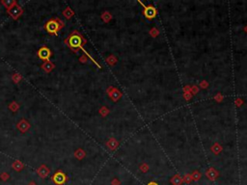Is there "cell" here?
<instances>
[{
    "instance_id": "cell-5",
    "label": "cell",
    "mask_w": 247,
    "mask_h": 185,
    "mask_svg": "<svg viewBox=\"0 0 247 185\" xmlns=\"http://www.w3.org/2000/svg\"><path fill=\"white\" fill-rule=\"evenodd\" d=\"M52 178H53V181L56 184H63V183L66 181L67 177L62 172H57Z\"/></svg>"
},
{
    "instance_id": "cell-15",
    "label": "cell",
    "mask_w": 247,
    "mask_h": 185,
    "mask_svg": "<svg viewBox=\"0 0 247 185\" xmlns=\"http://www.w3.org/2000/svg\"><path fill=\"white\" fill-rule=\"evenodd\" d=\"M102 18H103L104 21H108V20H109L110 18H111V15H110L109 13L105 12V13H104V14L102 15Z\"/></svg>"
},
{
    "instance_id": "cell-9",
    "label": "cell",
    "mask_w": 247,
    "mask_h": 185,
    "mask_svg": "<svg viewBox=\"0 0 247 185\" xmlns=\"http://www.w3.org/2000/svg\"><path fill=\"white\" fill-rule=\"evenodd\" d=\"M38 173L40 174V177H45L47 174L49 173V170L48 169H47L45 166H42V167H40L39 169H38Z\"/></svg>"
},
{
    "instance_id": "cell-6",
    "label": "cell",
    "mask_w": 247,
    "mask_h": 185,
    "mask_svg": "<svg viewBox=\"0 0 247 185\" xmlns=\"http://www.w3.org/2000/svg\"><path fill=\"white\" fill-rule=\"evenodd\" d=\"M144 15L147 18H154L156 15V11L154 7L152 6H148V7H145V10H144Z\"/></svg>"
},
{
    "instance_id": "cell-8",
    "label": "cell",
    "mask_w": 247,
    "mask_h": 185,
    "mask_svg": "<svg viewBox=\"0 0 247 185\" xmlns=\"http://www.w3.org/2000/svg\"><path fill=\"white\" fill-rule=\"evenodd\" d=\"M29 124H28V121H24V120H22V121H20V123H18V128L22 131V132H25L26 130H27L28 128H29Z\"/></svg>"
},
{
    "instance_id": "cell-19",
    "label": "cell",
    "mask_w": 247,
    "mask_h": 185,
    "mask_svg": "<svg viewBox=\"0 0 247 185\" xmlns=\"http://www.w3.org/2000/svg\"><path fill=\"white\" fill-rule=\"evenodd\" d=\"M101 112L102 113V115H103V116H105V115H106V114L108 113V110H107V109H106L105 107H104V110H103V107H102V109L101 110Z\"/></svg>"
},
{
    "instance_id": "cell-10",
    "label": "cell",
    "mask_w": 247,
    "mask_h": 185,
    "mask_svg": "<svg viewBox=\"0 0 247 185\" xmlns=\"http://www.w3.org/2000/svg\"><path fill=\"white\" fill-rule=\"evenodd\" d=\"M42 68H44L45 71L49 72V71H51L54 68V65L52 64V63H51L50 61H46V62H45V64H44L43 66H42Z\"/></svg>"
},
{
    "instance_id": "cell-14",
    "label": "cell",
    "mask_w": 247,
    "mask_h": 185,
    "mask_svg": "<svg viewBox=\"0 0 247 185\" xmlns=\"http://www.w3.org/2000/svg\"><path fill=\"white\" fill-rule=\"evenodd\" d=\"M75 155L76 158H78V159H82V158H83L84 156H85V152H84L82 150L79 149V150H77L75 151Z\"/></svg>"
},
{
    "instance_id": "cell-12",
    "label": "cell",
    "mask_w": 247,
    "mask_h": 185,
    "mask_svg": "<svg viewBox=\"0 0 247 185\" xmlns=\"http://www.w3.org/2000/svg\"><path fill=\"white\" fill-rule=\"evenodd\" d=\"M13 168L15 169V171H20L23 168V164L22 162H19V161H15L13 164Z\"/></svg>"
},
{
    "instance_id": "cell-4",
    "label": "cell",
    "mask_w": 247,
    "mask_h": 185,
    "mask_svg": "<svg viewBox=\"0 0 247 185\" xmlns=\"http://www.w3.org/2000/svg\"><path fill=\"white\" fill-rule=\"evenodd\" d=\"M38 56L42 60L48 61V59L51 56V51L47 48V47H42V48L38 51Z\"/></svg>"
},
{
    "instance_id": "cell-18",
    "label": "cell",
    "mask_w": 247,
    "mask_h": 185,
    "mask_svg": "<svg viewBox=\"0 0 247 185\" xmlns=\"http://www.w3.org/2000/svg\"><path fill=\"white\" fill-rule=\"evenodd\" d=\"M10 107H11V110H13V111H15V110L18 109V105L15 104V102H14L13 104H11V105H10Z\"/></svg>"
},
{
    "instance_id": "cell-11",
    "label": "cell",
    "mask_w": 247,
    "mask_h": 185,
    "mask_svg": "<svg viewBox=\"0 0 247 185\" xmlns=\"http://www.w3.org/2000/svg\"><path fill=\"white\" fill-rule=\"evenodd\" d=\"M63 15H64V17L66 18H71L72 15H73V12L72 11V9L71 8H67L66 10L64 12H63Z\"/></svg>"
},
{
    "instance_id": "cell-20",
    "label": "cell",
    "mask_w": 247,
    "mask_h": 185,
    "mask_svg": "<svg viewBox=\"0 0 247 185\" xmlns=\"http://www.w3.org/2000/svg\"><path fill=\"white\" fill-rule=\"evenodd\" d=\"M111 184H112V185H120V182L117 180L116 178H115V179H113V180L111 181Z\"/></svg>"
},
{
    "instance_id": "cell-16",
    "label": "cell",
    "mask_w": 247,
    "mask_h": 185,
    "mask_svg": "<svg viewBox=\"0 0 247 185\" xmlns=\"http://www.w3.org/2000/svg\"><path fill=\"white\" fill-rule=\"evenodd\" d=\"M107 62H108V64H110V65H114L115 62H116V59H115L114 56H110L109 58H107Z\"/></svg>"
},
{
    "instance_id": "cell-13",
    "label": "cell",
    "mask_w": 247,
    "mask_h": 185,
    "mask_svg": "<svg viewBox=\"0 0 247 185\" xmlns=\"http://www.w3.org/2000/svg\"><path fill=\"white\" fill-rule=\"evenodd\" d=\"M1 3H2V4L4 5V6L6 7L8 10H9L10 8H12V7L14 6V5L15 4V2L13 1V0H12V1H11V0H10V1H2Z\"/></svg>"
},
{
    "instance_id": "cell-3",
    "label": "cell",
    "mask_w": 247,
    "mask_h": 185,
    "mask_svg": "<svg viewBox=\"0 0 247 185\" xmlns=\"http://www.w3.org/2000/svg\"><path fill=\"white\" fill-rule=\"evenodd\" d=\"M8 13L14 19H17L19 15L22 14V9L20 8L17 3H15L12 8H10L8 10Z\"/></svg>"
},
{
    "instance_id": "cell-17",
    "label": "cell",
    "mask_w": 247,
    "mask_h": 185,
    "mask_svg": "<svg viewBox=\"0 0 247 185\" xmlns=\"http://www.w3.org/2000/svg\"><path fill=\"white\" fill-rule=\"evenodd\" d=\"M9 178V174L7 173H4L1 174V179L2 180H7V179Z\"/></svg>"
},
{
    "instance_id": "cell-7",
    "label": "cell",
    "mask_w": 247,
    "mask_h": 185,
    "mask_svg": "<svg viewBox=\"0 0 247 185\" xmlns=\"http://www.w3.org/2000/svg\"><path fill=\"white\" fill-rule=\"evenodd\" d=\"M108 94L110 97H111L114 101H118V99L122 97V94H121V92L117 89H113V93H108Z\"/></svg>"
},
{
    "instance_id": "cell-2",
    "label": "cell",
    "mask_w": 247,
    "mask_h": 185,
    "mask_svg": "<svg viewBox=\"0 0 247 185\" xmlns=\"http://www.w3.org/2000/svg\"><path fill=\"white\" fill-rule=\"evenodd\" d=\"M45 27L49 34H56L60 29L59 23L57 22L55 19H51V20H49V21H47Z\"/></svg>"
},
{
    "instance_id": "cell-22",
    "label": "cell",
    "mask_w": 247,
    "mask_h": 185,
    "mask_svg": "<svg viewBox=\"0 0 247 185\" xmlns=\"http://www.w3.org/2000/svg\"><path fill=\"white\" fill-rule=\"evenodd\" d=\"M28 185H37V184H36V183H35L34 181H32V182H30V183H29Z\"/></svg>"
},
{
    "instance_id": "cell-1",
    "label": "cell",
    "mask_w": 247,
    "mask_h": 185,
    "mask_svg": "<svg viewBox=\"0 0 247 185\" xmlns=\"http://www.w3.org/2000/svg\"><path fill=\"white\" fill-rule=\"evenodd\" d=\"M66 43L68 44L72 49H75L76 51V48H81L82 46V38L81 36L77 32L72 33L69 38H68Z\"/></svg>"
},
{
    "instance_id": "cell-21",
    "label": "cell",
    "mask_w": 247,
    "mask_h": 185,
    "mask_svg": "<svg viewBox=\"0 0 247 185\" xmlns=\"http://www.w3.org/2000/svg\"><path fill=\"white\" fill-rule=\"evenodd\" d=\"M148 185H157V184H156L155 182H150V183H149Z\"/></svg>"
}]
</instances>
